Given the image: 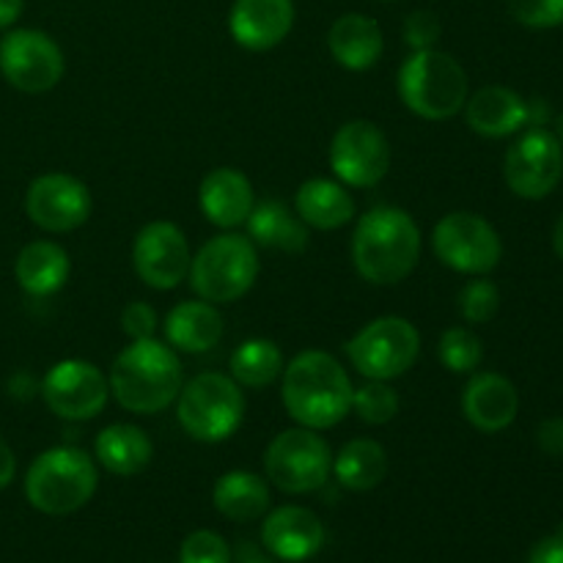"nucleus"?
I'll return each instance as SVG.
<instances>
[{"mask_svg": "<svg viewBox=\"0 0 563 563\" xmlns=\"http://www.w3.org/2000/svg\"><path fill=\"white\" fill-rule=\"evenodd\" d=\"M267 478L286 495L317 493L333 471V451L328 440L306 427L280 432L264 454Z\"/></svg>", "mask_w": 563, "mask_h": 563, "instance_id": "obj_9", "label": "nucleus"}, {"mask_svg": "<svg viewBox=\"0 0 563 563\" xmlns=\"http://www.w3.org/2000/svg\"><path fill=\"white\" fill-rule=\"evenodd\" d=\"M539 449L550 456H563V418H548L539 423Z\"/></svg>", "mask_w": 563, "mask_h": 563, "instance_id": "obj_38", "label": "nucleus"}, {"mask_svg": "<svg viewBox=\"0 0 563 563\" xmlns=\"http://www.w3.org/2000/svg\"><path fill=\"white\" fill-rule=\"evenodd\" d=\"M258 278V253L251 236L225 234L212 236L201 251L192 256L190 289L196 291L198 300L212 302V306H225L236 302L253 289Z\"/></svg>", "mask_w": 563, "mask_h": 563, "instance_id": "obj_6", "label": "nucleus"}, {"mask_svg": "<svg viewBox=\"0 0 563 563\" xmlns=\"http://www.w3.org/2000/svg\"><path fill=\"white\" fill-rule=\"evenodd\" d=\"M432 251L454 273L487 275L504 258V242L482 214L449 212L434 225Z\"/></svg>", "mask_w": 563, "mask_h": 563, "instance_id": "obj_10", "label": "nucleus"}, {"mask_svg": "<svg viewBox=\"0 0 563 563\" xmlns=\"http://www.w3.org/2000/svg\"><path fill=\"white\" fill-rule=\"evenodd\" d=\"M553 247H555V253H559V256L563 258V212H561L559 223H555V234H553Z\"/></svg>", "mask_w": 563, "mask_h": 563, "instance_id": "obj_43", "label": "nucleus"}, {"mask_svg": "<svg viewBox=\"0 0 563 563\" xmlns=\"http://www.w3.org/2000/svg\"><path fill=\"white\" fill-rule=\"evenodd\" d=\"M247 236L253 245L273 247L284 253H300L308 245V229L286 203L262 201L247 218Z\"/></svg>", "mask_w": 563, "mask_h": 563, "instance_id": "obj_28", "label": "nucleus"}, {"mask_svg": "<svg viewBox=\"0 0 563 563\" xmlns=\"http://www.w3.org/2000/svg\"><path fill=\"white\" fill-rule=\"evenodd\" d=\"M223 317L212 302L187 300L168 311L163 322L165 341L176 352H209L223 339Z\"/></svg>", "mask_w": 563, "mask_h": 563, "instance_id": "obj_23", "label": "nucleus"}, {"mask_svg": "<svg viewBox=\"0 0 563 563\" xmlns=\"http://www.w3.org/2000/svg\"><path fill=\"white\" fill-rule=\"evenodd\" d=\"M388 451L377 440L368 438L350 440L333 456L335 478H339L341 487L352 489V493H368V489L379 487L388 476Z\"/></svg>", "mask_w": 563, "mask_h": 563, "instance_id": "obj_29", "label": "nucleus"}, {"mask_svg": "<svg viewBox=\"0 0 563 563\" xmlns=\"http://www.w3.org/2000/svg\"><path fill=\"white\" fill-rule=\"evenodd\" d=\"M456 302H460V313L465 322L487 324V322H493L495 313H498L500 291L493 280L476 278V280H471V284L462 286Z\"/></svg>", "mask_w": 563, "mask_h": 563, "instance_id": "obj_33", "label": "nucleus"}, {"mask_svg": "<svg viewBox=\"0 0 563 563\" xmlns=\"http://www.w3.org/2000/svg\"><path fill=\"white\" fill-rule=\"evenodd\" d=\"M440 20L432 14V11H412L405 20V44L418 53V49H432L434 44L440 42Z\"/></svg>", "mask_w": 563, "mask_h": 563, "instance_id": "obj_36", "label": "nucleus"}, {"mask_svg": "<svg viewBox=\"0 0 563 563\" xmlns=\"http://www.w3.org/2000/svg\"><path fill=\"white\" fill-rule=\"evenodd\" d=\"M509 14L533 31L563 25V0H509Z\"/></svg>", "mask_w": 563, "mask_h": 563, "instance_id": "obj_35", "label": "nucleus"}, {"mask_svg": "<svg viewBox=\"0 0 563 563\" xmlns=\"http://www.w3.org/2000/svg\"><path fill=\"white\" fill-rule=\"evenodd\" d=\"M93 456L108 473L130 478L146 471L154 456V445L135 423H110L97 434Z\"/></svg>", "mask_w": 563, "mask_h": 563, "instance_id": "obj_25", "label": "nucleus"}, {"mask_svg": "<svg viewBox=\"0 0 563 563\" xmlns=\"http://www.w3.org/2000/svg\"><path fill=\"white\" fill-rule=\"evenodd\" d=\"M555 137H559V143L563 146V113L555 119Z\"/></svg>", "mask_w": 563, "mask_h": 563, "instance_id": "obj_44", "label": "nucleus"}, {"mask_svg": "<svg viewBox=\"0 0 563 563\" xmlns=\"http://www.w3.org/2000/svg\"><path fill=\"white\" fill-rule=\"evenodd\" d=\"M240 563H275V561L267 559L264 553H258V548H253V544H242V548H240Z\"/></svg>", "mask_w": 563, "mask_h": 563, "instance_id": "obj_42", "label": "nucleus"}, {"mask_svg": "<svg viewBox=\"0 0 563 563\" xmlns=\"http://www.w3.org/2000/svg\"><path fill=\"white\" fill-rule=\"evenodd\" d=\"M22 9H25V0H0V31L14 25L22 16Z\"/></svg>", "mask_w": 563, "mask_h": 563, "instance_id": "obj_41", "label": "nucleus"}, {"mask_svg": "<svg viewBox=\"0 0 563 563\" xmlns=\"http://www.w3.org/2000/svg\"><path fill=\"white\" fill-rule=\"evenodd\" d=\"M229 368L240 388H269L284 374V352L269 339H247L231 352Z\"/></svg>", "mask_w": 563, "mask_h": 563, "instance_id": "obj_30", "label": "nucleus"}, {"mask_svg": "<svg viewBox=\"0 0 563 563\" xmlns=\"http://www.w3.org/2000/svg\"><path fill=\"white\" fill-rule=\"evenodd\" d=\"M352 379L333 355L322 350H306L284 366L280 399L297 427L322 429L339 427L352 410Z\"/></svg>", "mask_w": 563, "mask_h": 563, "instance_id": "obj_1", "label": "nucleus"}, {"mask_svg": "<svg viewBox=\"0 0 563 563\" xmlns=\"http://www.w3.org/2000/svg\"><path fill=\"white\" fill-rule=\"evenodd\" d=\"M214 509L234 522H253L269 511V487L251 471H229L214 482Z\"/></svg>", "mask_w": 563, "mask_h": 563, "instance_id": "obj_27", "label": "nucleus"}, {"mask_svg": "<svg viewBox=\"0 0 563 563\" xmlns=\"http://www.w3.org/2000/svg\"><path fill=\"white\" fill-rule=\"evenodd\" d=\"M399 405V394L383 379H366L361 388L352 390V410L357 412L363 423H372V427L394 421Z\"/></svg>", "mask_w": 563, "mask_h": 563, "instance_id": "obj_32", "label": "nucleus"}, {"mask_svg": "<svg viewBox=\"0 0 563 563\" xmlns=\"http://www.w3.org/2000/svg\"><path fill=\"white\" fill-rule=\"evenodd\" d=\"M344 352L357 374L390 383L416 366L421 355V333L405 317H379L357 330L346 341Z\"/></svg>", "mask_w": 563, "mask_h": 563, "instance_id": "obj_8", "label": "nucleus"}, {"mask_svg": "<svg viewBox=\"0 0 563 563\" xmlns=\"http://www.w3.org/2000/svg\"><path fill=\"white\" fill-rule=\"evenodd\" d=\"M467 71L443 49H418L399 69V97L427 121L454 119L467 102Z\"/></svg>", "mask_w": 563, "mask_h": 563, "instance_id": "obj_5", "label": "nucleus"}, {"mask_svg": "<svg viewBox=\"0 0 563 563\" xmlns=\"http://www.w3.org/2000/svg\"><path fill=\"white\" fill-rule=\"evenodd\" d=\"M438 357L451 374H473L484 361V344L471 328H449L440 335Z\"/></svg>", "mask_w": 563, "mask_h": 563, "instance_id": "obj_31", "label": "nucleus"}, {"mask_svg": "<svg viewBox=\"0 0 563 563\" xmlns=\"http://www.w3.org/2000/svg\"><path fill=\"white\" fill-rule=\"evenodd\" d=\"M179 563H231V548L220 533L203 528L181 542Z\"/></svg>", "mask_w": 563, "mask_h": 563, "instance_id": "obj_34", "label": "nucleus"}, {"mask_svg": "<svg viewBox=\"0 0 563 563\" xmlns=\"http://www.w3.org/2000/svg\"><path fill=\"white\" fill-rule=\"evenodd\" d=\"M528 563H563V531L550 533L542 542L533 544Z\"/></svg>", "mask_w": 563, "mask_h": 563, "instance_id": "obj_39", "label": "nucleus"}, {"mask_svg": "<svg viewBox=\"0 0 563 563\" xmlns=\"http://www.w3.org/2000/svg\"><path fill=\"white\" fill-rule=\"evenodd\" d=\"M25 212L31 223L47 234H66L91 218V192L77 176L53 170L31 181L25 192Z\"/></svg>", "mask_w": 563, "mask_h": 563, "instance_id": "obj_16", "label": "nucleus"}, {"mask_svg": "<svg viewBox=\"0 0 563 563\" xmlns=\"http://www.w3.org/2000/svg\"><path fill=\"white\" fill-rule=\"evenodd\" d=\"M198 203L209 223L229 231L247 223L253 207H256V192L242 170L214 168L203 176L201 187H198Z\"/></svg>", "mask_w": 563, "mask_h": 563, "instance_id": "obj_20", "label": "nucleus"}, {"mask_svg": "<svg viewBox=\"0 0 563 563\" xmlns=\"http://www.w3.org/2000/svg\"><path fill=\"white\" fill-rule=\"evenodd\" d=\"M190 245L185 231L170 220H154L132 242V264L148 289L170 291L190 273Z\"/></svg>", "mask_w": 563, "mask_h": 563, "instance_id": "obj_15", "label": "nucleus"}, {"mask_svg": "<svg viewBox=\"0 0 563 563\" xmlns=\"http://www.w3.org/2000/svg\"><path fill=\"white\" fill-rule=\"evenodd\" d=\"M421 258V231L399 207H374L352 234V264L374 286L401 284Z\"/></svg>", "mask_w": 563, "mask_h": 563, "instance_id": "obj_2", "label": "nucleus"}, {"mask_svg": "<svg viewBox=\"0 0 563 563\" xmlns=\"http://www.w3.org/2000/svg\"><path fill=\"white\" fill-rule=\"evenodd\" d=\"M121 330L130 335L132 341L141 339H154V330H157V313L148 302H130V306L121 311Z\"/></svg>", "mask_w": 563, "mask_h": 563, "instance_id": "obj_37", "label": "nucleus"}, {"mask_svg": "<svg viewBox=\"0 0 563 563\" xmlns=\"http://www.w3.org/2000/svg\"><path fill=\"white\" fill-rule=\"evenodd\" d=\"M465 119L476 135L506 137L520 132L531 119V108L506 86H484L465 102Z\"/></svg>", "mask_w": 563, "mask_h": 563, "instance_id": "obj_21", "label": "nucleus"}, {"mask_svg": "<svg viewBox=\"0 0 563 563\" xmlns=\"http://www.w3.org/2000/svg\"><path fill=\"white\" fill-rule=\"evenodd\" d=\"M14 473H16L14 451L9 449L5 440H0V489H5L11 482H14Z\"/></svg>", "mask_w": 563, "mask_h": 563, "instance_id": "obj_40", "label": "nucleus"}, {"mask_svg": "<svg viewBox=\"0 0 563 563\" xmlns=\"http://www.w3.org/2000/svg\"><path fill=\"white\" fill-rule=\"evenodd\" d=\"M504 179L515 196L528 201L548 198L563 179V146L544 126L528 130L506 152Z\"/></svg>", "mask_w": 563, "mask_h": 563, "instance_id": "obj_13", "label": "nucleus"}, {"mask_svg": "<svg viewBox=\"0 0 563 563\" xmlns=\"http://www.w3.org/2000/svg\"><path fill=\"white\" fill-rule=\"evenodd\" d=\"M110 394L126 412L157 416L168 410L185 385V372L176 350L157 339L132 341L110 366Z\"/></svg>", "mask_w": 563, "mask_h": 563, "instance_id": "obj_3", "label": "nucleus"}, {"mask_svg": "<svg viewBox=\"0 0 563 563\" xmlns=\"http://www.w3.org/2000/svg\"><path fill=\"white\" fill-rule=\"evenodd\" d=\"M330 168L346 187L366 190L379 185L390 170L388 137L374 121H346L330 141Z\"/></svg>", "mask_w": 563, "mask_h": 563, "instance_id": "obj_12", "label": "nucleus"}, {"mask_svg": "<svg viewBox=\"0 0 563 563\" xmlns=\"http://www.w3.org/2000/svg\"><path fill=\"white\" fill-rule=\"evenodd\" d=\"M69 253L49 240L27 242L14 262V278L31 297H49L69 280Z\"/></svg>", "mask_w": 563, "mask_h": 563, "instance_id": "obj_24", "label": "nucleus"}, {"mask_svg": "<svg viewBox=\"0 0 563 563\" xmlns=\"http://www.w3.org/2000/svg\"><path fill=\"white\" fill-rule=\"evenodd\" d=\"M176 418L198 443H223L245 418V396L225 374L203 372L181 385L176 396Z\"/></svg>", "mask_w": 563, "mask_h": 563, "instance_id": "obj_7", "label": "nucleus"}, {"mask_svg": "<svg viewBox=\"0 0 563 563\" xmlns=\"http://www.w3.org/2000/svg\"><path fill=\"white\" fill-rule=\"evenodd\" d=\"M328 49L344 69L366 71L385 53L383 27L366 14H341L328 31Z\"/></svg>", "mask_w": 563, "mask_h": 563, "instance_id": "obj_22", "label": "nucleus"}, {"mask_svg": "<svg viewBox=\"0 0 563 563\" xmlns=\"http://www.w3.org/2000/svg\"><path fill=\"white\" fill-rule=\"evenodd\" d=\"M295 214L311 229L335 231L355 218V201L341 181L308 179L295 192Z\"/></svg>", "mask_w": 563, "mask_h": 563, "instance_id": "obj_26", "label": "nucleus"}, {"mask_svg": "<svg viewBox=\"0 0 563 563\" xmlns=\"http://www.w3.org/2000/svg\"><path fill=\"white\" fill-rule=\"evenodd\" d=\"M295 27L291 0H234L229 11V31L240 47L267 53L278 47Z\"/></svg>", "mask_w": 563, "mask_h": 563, "instance_id": "obj_17", "label": "nucleus"}, {"mask_svg": "<svg viewBox=\"0 0 563 563\" xmlns=\"http://www.w3.org/2000/svg\"><path fill=\"white\" fill-rule=\"evenodd\" d=\"M97 465L75 445H58L31 462L25 476V498L36 511L64 517L82 509L97 493Z\"/></svg>", "mask_w": 563, "mask_h": 563, "instance_id": "obj_4", "label": "nucleus"}, {"mask_svg": "<svg viewBox=\"0 0 563 563\" xmlns=\"http://www.w3.org/2000/svg\"><path fill=\"white\" fill-rule=\"evenodd\" d=\"M462 412L467 423L484 434L504 432L520 412V394L504 374L478 372L462 390Z\"/></svg>", "mask_w": 563, "mask_h": 563, "instance_id": "obj_19", "label": "nucleus"}, {"mask_svg": "<svg viewBox=\"0 0 563 563\" xmlns=\"http://www.w3.org/2000/svg\"><path fill=\"white\" fill-rule=\"evenodd\" d=\"M110 396V385L104 374L93 363L60 361L44 374L42 399L49 412L64 421H91L104 410Z\"/></svg>", "mask_w": 563, "mask_h": 563, "instance_id": "obj_14", "label": "nucleus"}, {"mask_svg": "<svg viewBox=\"0 0 563 563\" xmlns=\"http://www.w3.org/2000/svg\"><path fill=\"white\" fill-rule=\"evenodd\" d=\"M262 544L269 555L286 563L308 561L322 550L324 526L311 509L280 506L264 517Z\"/></svg>", "mask_w": 563, "mask_h": 563, "instance_id": "obj_18", "label": "nucleus"}, {"mask_svg": "<svg viewBox=\"0 0 563 563\" xmlns=\"http://www.w3.org/2000/svg\"><path fill=\"white\" fill-rule=\"evenodd\" d=\"M64 53L44 31L16 27L0 38V75L25 93L53 91L64 77Z\"/></svg>", "mask_w": 563, "mask_h": 563, "instance_id": "obj_11", "label": "nucleus"}]
</instances>
